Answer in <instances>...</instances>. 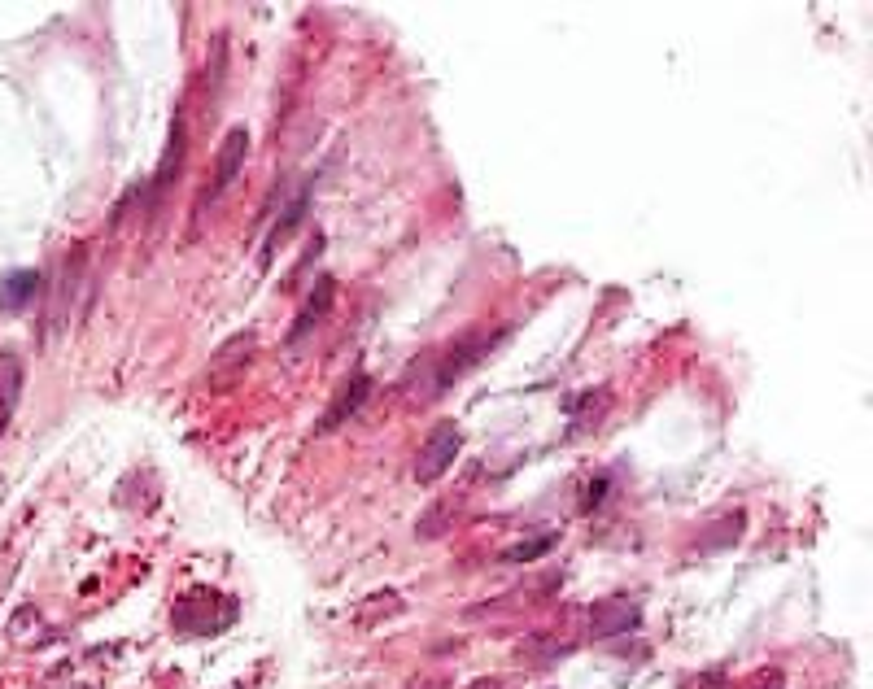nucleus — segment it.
Returning <instances> with one entry per match:
<instances>
[{
	"mask_svg": "<svg viewBox=\"0 0 873 689\" xmlns=\"http://www.w3.org/2000/svg\"><path fill=\"white\" fill-rule=\"evenodd\" d=\"M489 349H494V336H489V341H454L450 358L437 367V389H450L454 380H463V371H472Z\"/></svg>",
	"mask_w": 873,
	"mask_h": 689,
	"instance_id": "6",
	"label": "nucleus"
},
{
	"mask_svg": "<svg viewBox=\"0 0 873 689\" xmlns=\"http://www.w3.org/2000/svg\"><path fill=\"white\" fill-rule=\"evenodd\" d=\"M179 157H184V123L175 118V127H171V149H166V157H162V171H158V184H153V192H162V188L179 175Z\"/></svg>",
	"mask_w": 873,
	"mask_h": 689,
	"instance_id": "12",
	"label": "nucleus"
},
{
	"mask_svg": "<svg viewBox=\"0 0 873 689\" xmlns=\"http://www.w3.org/2000/svg\"><path fill=\"white\" fill-rule=\"evenodd\" d=\"M306 201H310V188H297V197L284 205V214L275 219V227H271V236H267V245H262V262H271V253H275V245L280 240H289V232L297 223H302V214H306Z\"/></svg>",
	"mask_w": 873,
	"mask_h": 689,
	"instance_id": "10",
	"label": "nucleus"
},
{
	"mask_svg": "<svg viewBox=\"0 0 873 689\" xmlns=\"http://www.w3.org/2000/svg\"><path fill=\"white\" fill-rule=\"evenodd\" d=\"M35 288H40V271H14L0 284V301H5V310H22V306H31Z\"/></svg>",
	"mask_w": 873,
	"mask_h": 689,
	"instance_id": "11",
	"label": "nucleus"
},
{
	"mask_svg": "<svg viewBox=\"0 0 873 689\" xmlns=\"http://www.w3.org/2000/svg\"><path fill=\"white\" fill-rule=\"evenodd\" d=\"M245 157H249V131L245 127H227V136L219 144V157H214V179L206 184V192H201V201H219L223 192L241 179Z\"/></svg>",
	"mask_w": 873,
	"mask_h": 689,
	"instance_id": "2",
	"label": "nucleus"
},
{
	"mask_svg": "<svg viewBox=\"0 0 873 689\" xmlns=\"http://www.w3.org/2000/svg\"><path fill=\"white\" fill-rule=\"evenodd\" d=\"M83 253H75V258H66L62 262V271H57V284H53V293H49V310H44V341H57L66 328H70V310H75V301H83L79 293H75V284L83 280Z\"/></svg>",
	"mask_w": 873,
	"mask_h": 689,
	"instance_id": "1",
	"label": "nucleus"
},
{
	"mask_svg": "<svg viewBox=\"0 0 873 689\" xmlns=\"http://www.w3.org/2000/svg\"><path fill=\"white\" fill-rule=\"evenodd\" d=\"M367 397H372V380H367V376H354V380L341 389V397H337V402L328 406V415L319 419V432H332V428H337V423L354 419L358 410L367 406Z\"/></svg>",
	"mask_w": 873,
	"mask_h": 689,
	"instance_id": "8",
	"label": "nucleus"
},
{
	"mask_svg": "<svg viewBox=\"0 0 873 689\" xmlns=\"http://www.w3.org/2000/svg\"><path fill=\"white\" fill-rule=\"evenodd\" d=\"M18 397H22V362L14 354H0V437H5L9 419H14Z\"/></svg>",
	"mask_w": 873,
	"mask_h": 689,
	"instance_id": "9",
	"label": "nucleus"
},
{
	"mask_svg": "<svg viewBox=\"0 0 873 689\" xmlns=\"http://www.w3.org/2000/svg\"><path fill=\"white\" fill-rule=\"evenodd\" d=\"M546 546H555V533H542L533 541H520V546L507 550V563H524V559H537V554H546Z\"/></svg>",
	"mask_w": 873,
	"mask_h": 689,
	"instance_id": "13",
	"label": "nucleus"
},
{
	"mask_svg": "<svg viewBox=\"0 0 873 689\" xmlns=\"http://www.w3.org/2000/svg\"><path fill=\"white\" fill-rule=\"evenodd\" d=\"M459 445H463V432L454 428V423H437L433 432H428V441L420 445V463H415V480H437L446 476L454 467V458H459Z\"/></svg>",
	"mask_w": 873,
	"mask_h": 689,
	"instance_id": "3",
	"label": "nucleus"
},
{
	"mask_svg": "<svg viewBox=\"0 0 873 689\" xmlns=\"http://www.w3.org/2000/svg\"><path fill=\"white\" fill-rule=\"evenodd\" d=\"M332 293H337V284H332V275H319V284H315V293L306 297V306H302V314H297V323L289 328V345H302L310 332H315V323L324 319V314L332 310Z\"/></svg>",
	"mask_w": 873,
	"mask_h": 689,
	"instance_id": "5",
	"label": "nucleus"
},
{
	"mask_svg": "<svg viewBox=\"0 0 873 689\" xmlns=\"http://www.w3.org/2000/svg\"><path fill=\"white\" fill-rule=\"evenodd\" d=\"M249 358H254V332H241L232 336L219 354L210 358V389H227V384H236L245 376Z\"/></svg>",
	"mask_w": 873,
	"mask_h": 689,
	"instance_id": "4",
	"label": "nucleus"
},
{
	"mask_svg": "<svg viewBox=\"0 0 873 689\" xmlns=\"http://www.w3.org/2000/svg\"><path fill=\"white\" fill-rule=\"evenodd\" d=\"M638 624H642V607L638 602H625V598L603 602V607L594 611V620H590L594 637H616V633H629V628H638Z\"/></svg>",
	"mask_w": 873,
	"mask_h": 689,
	"instance_id": "7",
	"label": "nucleus"
}]
</instances>
